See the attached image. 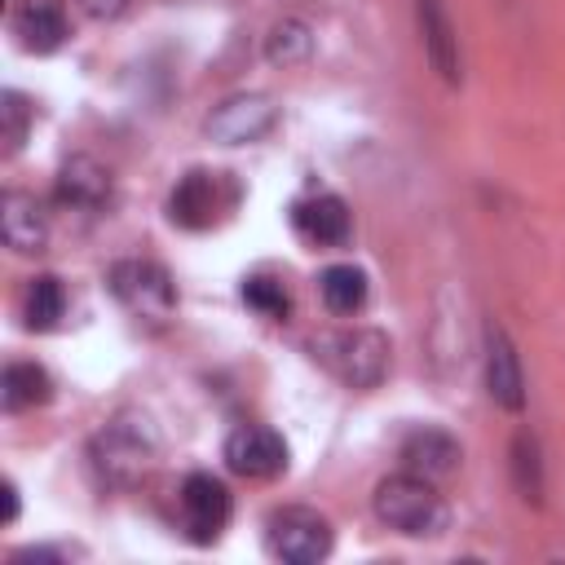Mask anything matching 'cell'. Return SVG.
I'll use <instances>...</instances> for the list:
<instances>
[{"label":"cell","mask_w":565,"mask_h":565,"mask_svg":"<svg viewBox=\"0 0 565 565\" xmlns=\"http://www.w3.org/2000/svg\"><path fill=\"white\" fill-rule=\"evenodd\" d=\"M154 455H159V433L141 411H119L88 441L93 472L102 477V486H115V490H132L137 481H146L154 468Z\"/></svg>","instance_id":"1"},{"label":"cell","mask_w":565,"mask_h":565,"mask_svg":"<svg viewBox=\"0 0 565 565\" xmlns=\"http://www.w3.org/2000/svg\"><path fill=\"white\" fill-rule=\"evenodd\" d=\"M309 358L318 366H327L344 388L366 393V388H380V380L388 375L393 344L375 327H335V331H318L309 340Z\"/></svg>","instance_id":"2"},{"label":"cell","mask_w":565,"mask_h":565,"mask_svg":"<svg viewBox=\"0 0 565 565\" xmlns=\"http://www.w3.org/2000/svg\"><path fill=\"white\" fill-rule=\"evenodd\" d=\"M371 503H375V516L388 530L406 534V539H437L446 530V521H450L446 499L433 490V481L428 477H415L406 468L397 477H384L375 486Z\"/></svg>","instance_id":"3"},{"label":"cell","mask_w":565,"mask_h":565,"mask_svg":"<svg viewBox=\"0 0 565 565\" xmlns=\"http://www.w3.org/2000/svg\"><path fill=\"white\" fill-rule=\"evenodd\" d=\"M110 296L137 318V322H150V327H163L172 313H177V287L168 278V269L159 260H115L110 274Z\"/></svg>","instance_id":"4"},{"label":"cell","mask_w":565,"mask_h":565,"mask_svg":"<svg viewBox=\"0 0 565 565\" xmlns=\"http://www.w3.org/2000/svg\"><path fill=\"white\" fill-rule=\"evenodd\" d=\"M238 203V185L230 172H216V168H190L172 194H168V216L181 225V230H207L216 225L230 207Z\"/></svg>","instance_id":"5"},{"label":"cell","mask_w":565,"mask_h":565,"mask_svg":"<svg viewBox=\"0 0 565 565\" xmlns=\"http://www.w3.org/2000/svg\"><path fill=\"white\" fill-rule=\"evenodd\" d=\"M265 547L287 565H318L331 552V521L305 503L278 508L265 521Z\"/></svg>","instance_id":"6"},{"label":"cell","mask_w":565,"mask_h":565,"mask_svg":"<svg viewBox=\"0 0 565 565\" xmlns=\"http://www.w3.org/2000/svg\"><path fill=\"white\" fill-rule=\"evenodd\" d=\"M278 124V106L269 93H230L225 102L212 106L203 119V132L216 146H252Z\"/></svg>","instance_id":"7"},{"label":"cell","mask_w":565,"mask_h":565,"mask_svg":"<svg viewBox=\"0 0 565 565\" xmlns=\"http://www.w3.org/2000/svg\"><path fill=\"white\" fill-rule=\"evenodd\" d=\"M177 508H181V530L190 543H216L230 521L234 499L212 472H190L177 490Z\"/></svg>","instance_id":"8"},{"label":"cell","mask_w":565,"mask_h":565,"mask_svg":"<svg viewBox=\"0 0 565 565\" xmlns=\"http://www.w3.org/2000/svg\"><path fill=\"white\" fill-rule=\"evenodd\" d=\"M287 441L269 428V424H238L225 437V463L230 472L247 477V481H269L278 472H287Z\"/></svg>","instance_id":"9"},{"label":"cell","mask_w":565,"mask_h":565,"mask_svg":"<svg viewBox=\"0 0 565 565\" xmlns=\"http://www.w3.org/2000/svg\"><path fill=\"white\" fill-rule=\"evenodd\" d=\"M486 388L490 402H499L503 411H521L525 406V375H521V358L508 340V331L499 322L486 327Z\"/></svg>","instance_id":"10"},{"label":"cell","mask_w":565,"mask_h":565,"mask_svg":"<svg viewBox=\"0 0 565 565\" xmlns=\"http://www.w3.org/2000/svg\"><path fill=\"white\" fill-rule=\"evenodd\" d=\"M291 225L313 247H340L349 238V207L335 194H305L291 203Z\"/></svg>","instance_id":"11"},{"label":"cell","mask_w":565,"mask_h":565,"mask_svg":"<svg viewBox=\"0 0 565 565\" xmlns=\"http://www.w3.org/2000/svg\"><path fill=\"white\" fill-rule=\"evenodd\" d=\"M57 203L79 212H102L110 203V172L88 154H71L57 168Z\"/></svg>","instance_id":"12"},{"label":"cell","mask_w":565,"mask_h":565,"mask_svg":"<svg viewBox=\"0 0 565 565\" xmlns=\"http://www.w3.org/2000/svg\"><path fill=\"white\" fill-rule=\"evenodd\" d=\"M402 468L406 472H415V477H428V481H441V477H450L455 468H459V441L446 433V428H415V433H406V441H402Z\"/></svg>","instance_id":"13"},{"label":"cell","mask_w":565,"mask_h":565,"mask_svg":"<svg viewBox=\"0 0 565 565\" xmlns=\"http://www.w3.org/2000/svg\"><path fill=\"white\" fill-rule=\"evenodd\" d=\"M13 31L26 53H57L66 44V9L62 0H18Z\"/></svg>","instance_id":"14"},{"label":"cell","mask_w":565,"mask_h":565,"mask_svg":"<svg viewBox=\"0 0 565 565\" xmlns=\"http://www.w3.org/2000/svg\"><path fill=\"white\" fill-rule=\"evenodd\" d=\"M415 18H419V40H424V53L433 62V71L446 79V84H459V35L450 26V13L441 0H415Z\"/></svg>","instance_id":"15"},{"label":"cell","mask_w":565,"mask_h":565,"mask_svg":"<svg viewBox=\"0 0 565 565\" xmlns=\"http://www.w3.org/2000/svg\"><path fill=\"white\" fill-rule=\"evenodd\" d=\"M0 234H4V247L22 252V256L44 252V243H49V221H44L35 194L4 190V199H0Z\"/></svg>","instance_id":"16"},{"label":"cell","mask_w":565,"mask_h":565,"mask_svg":"<svg viewBox=\"0 0 565 565\" xmlns=\"http://www.w3.org/2000/svg\"><path fill=\"white\" fill-rule=\"evenodd\" d=\"M53 397V380L40 362H9L0 375V402L4 411H31Z\"/></svg>","instance_id":"17"},{"label":"cell","mask_w":565,"mask_h":565,"mask_svg":"<svg viewBox=\"0 0 565 565\" xmlns=\"http://www.w3.org/2000/svg\"><path fill=\"white\" fill-rule=\"evenodd\" d=\"M62 313H66V287H62V278H53V274L26 278V287H22V318H26V327L31 331H53Z\"/></svg>","instance_id":"18"},{"label":"cell","mask_w":565,"mask_h":565,"mask_svg":"<svg viewBox=\"0 0 565 565\" xmlns=\"http://www.w3.org/2000/svg\"><path fill=\"white\" fill-rule=\"evenodd\" d=\"M318 291H322V305L344 318L366 305L371 282H366V269H358V265H327L318 278Z\"/></svg>","instance_id":"19"},{"label":"cell","mask_w":565,"mask_h":565,"mask_svg":"<svg viewBox=\"0 0 565 565\" xmlns=\"http://www.w3.org/2000/svg\"><path fill=\"white\" fill-rule=\"evenodd\" d=\"M265 57L274 62V66H305L309 57H313V31H309V22H300V18H282V22H274V31L265 35Z\"/></svg>","instance_id":"20"},{"label":"cell","mask_w":565,"mask_h":565,"mask_svg":"<svg viewBox=\"0 0 565 565\" xmlns=\"http://www.w3.org/2000/svg\"><path fill=\"white\" fill-rule=\"evenodd\" d=\"M243 300L260 313V318H269V322H278V318H287V309H291V300H287V287L278 282V278H265V274H252V278H243Z\"/></svg>","instance_id":"21"},{"label":"cell","mask_w":565,"mask_h":565,"mask_svg":"<svg viewBox=\"0 0 565 565\" xmlns=\"http://www.w3.org/2000/svg\"><path fill=\"white\" fill-rule=\"evenodd\" d=\"M31 102L18 93V88H9L4 97H0V124H4V159H13L18 150H22V141H26V128H31Z\"/></svg>","instance_id":"22"},{"label":"cell","mask_w":565,"mask_h":565,"mask_svg":"<svg viewBox=\"0 0 565 565\" xmlns=\"http://www.w3.org/2000/svg\"><path fill=\"white\" fill-rule=\"evenodd\" d=\"M512 472H516L521 494H525V499H539L543 477H539V446H534L530 433H516V441H512Z\"/></svg>","instance_id":"23"},{"label":"cell","mask_w":565,"mask_h":565,"mask_svg":"<svg viewBox=\"0 0 565 565\" xmlns=\"http://www.w3.org/2000/svg\"><path fill=\"white\" fill-rule=\"evenodd\" d=\"M128 4H132V0H79V9H84L88 18H102V22H106V18H119Z\"/></svg>","instance_id":"24"},{"label":"cell","mask_w":565,"mask_h":565,"mask_svg":"<svg viewBox=\"0 0 565 565\" xmlns=\"http://www.w3.org/2000/svg\"><path fill=\"white\" fill-rule=\"evenodd\" d=\"M13 521H18V486L4 481V525H13Z\"/></svg>","instance_id":"25"}]
</instances>
